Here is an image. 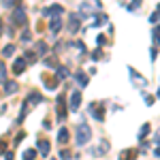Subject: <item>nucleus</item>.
I'll return each mask as SVG.
<instances>
[{"label": "nucleus", "instance_id": "obj_18", "mask_svg": "<svg viewBox=\"0 0 160 160\" xmlns=\"http://www.w3.org/2000/svg\"><path fill=\"white\" fill-rule=\"evenodd\" d=\"M139 7H141V0H135V2H130V4H128V11H137Z\"/></svg>", "mask_w": 160, "mask_h": 160}, {"label": "nucleus", "instance_id": "obj_4", "mask_svg": "<svg viewBox=\"0 0 160 160\" xmlns=\"http://www.w3.org/2000/svg\"><path fill=\"white\" fill-rule=\"evenodd\" d=\"M24 68H26V60H24V58H17L15 64H13V73H15V75H22V73H24Z\"/></svg>", "mask_w": 160, "mask_h": 160}, {"label": "nucleus", "instance_id": "obj_27", "mask_svg": "<svg viewBox=\"0 0 160 160\" xmlns=\"http://www.w3.org/2000/svg\"><path fill=\"white\" fill-rule=\"evenodd\" d=\"M4 149H7V145H4V141H0V154H4Z\"/></svg>", "mask_w": 160, "mask_h": 160}, {"label": "nucleus", "instance_id": "obj_24", "mask_svg": "<svg viewBox=\"0 0 160 160\" xmlns=\"http://www.w3.org/2000/svg\"><path fill=\"white\" fill-rule=\"evenodd\" d=\"M24 60H26V62H32V64H34V62H37V58H34V53H26Z\"/></svg>", "mask_w": 160, "mask_h": 160}, {"label": "nucleus", "instance_id": "obj_17", "mask_svg": "<svg viewBox=\"0 0 160 160\" xmlns=\"http://www.w3.org/2000/svg\"><path fill=\"white\" fill-rule=\"evenodd\" d=\"M2 53H4V56H13V53H15V47H13V45H7V47L2 49Z\"/></svg>", "mask_w": 160, "mask_h": 160}, {"label": "nucleus", "instance_id": "obj_26", "mask_svg": "<svg viewBox=\"0 0 160 160\" xmlns=\"http://www.w3.org/2000/svg\"><path fill=\"white\" fill-rule=\"evenodd\" d=\"M156 56H158V51H156V47H154V49L149 51V58H152V60H156Z\"/></svg>", "mask_w": 160, "mask_h": 160}, {"label": "nucleus", "instance_id": "obj_13", "mask_svg": "<svg viewBox=\"0 0 160 160\" xmlns=\"http://www.w3.org/2000/svg\"><path fill=\"white\" fill-rule=\"evenodd\" d=\"M60 28H62V22L58 19V17H53V22H51V30H53V32H58Z\"/></svg>", "mask_w": 160, "mask_h": 160}, {"label": "nucleus", "instance_id": "obj_19", "mask_svg": "<svg viewBox=\"0 0 160 160\" xmlns=\"http://www.w3.org/2000/svg\"><path fill=\"white\" fill-rule=\"evenodd\" d=\"M4 75H7V66L4 62H0V81H4Z\"/></svg>", "mask_w": 160, "mask_h": 160}, {"label": "nucleus", "instance_id": "obj_28", "mask_svg": "<svg viewBox=\"0 0 160 160\" xmlns=\"http://www.w3.org/2000/svg\"><path fill=\"white\" fill-rule=\"evenodd\" d=\"M0 34H2V24H0Z\"/></svg>", "mask_w": 160, "mask_h": 160}, {"label": "nucleus", "instance_id": "obj_25", "mask_svg": "<svg viewBox=\"0 0 160 160\" xmlns=\"http://www.w3.org/2000/svg\"><path fill=\"white\" fill-rule=\"evenodd\" d=\"M2 4H4V7H9V9H11V7H15V0H2Z\"/></svg>", "mask_w": 160, "mask_h": 160}, {"label": "nucleus", "instance_id": "obj_6", "mask_svg": "<svg viewBox=\"0 0 160 160\" xmlns=\"http://www.w3.org/2000/svg\"><path fill=\"white\" fill-rule=\"evenodd\" d=\"M49 149H51L49 141H38V152H41L43 156H49Z\"/></svg>", "mask_w": 160, "mask_h": 160}, {"label": "nucleus", "instance_id": "obj_7", "mask_svg": "<svg viewBox=\"0 0 160 160\" xmlns=\"http://www.w3.org/2000/svg\"><path fill=\"white\" fill-rule=\"evenodd\" d=\"M17 92V83L15 81H4V94H15Z\"/></svg>", "mask_w": 160, "mask_h": 160}, {"label": "nucleus", "instance_id": "obj_21", "mask_svg": "<svg viewBox=\"0 0 160 160\" xmlns=\"http://www.w3.org/2000/svg\"><path fill=\"white\" fill-rule=\"evenodd\" d=\"M77 81H79L81 86H86V83H88V77H86L83 73H79V75H77Z\"/></svg>", "mask_w": 160, "mask_h": 160}, {"label": "nucleus", "instance_id": "obj_22", "mask_svg": "<svg viewBox=\"0 0 160 160\" xmlns=\"http://www.w3.org/2000/svg\"><path fill=\"white\" fill-rule=\"evenodd\" d=\"M152 38H154V45L158 43V26H154V32H152Z\"/></svg>", "mask_w": 160, "mask_h": 160}, {"label": "nucleus", "instance_id": "obj_15", "mask_svg": "<svg viewBox=\"0 0 160 160\" xmlns=\"http://www.w3.org/2000/svg\"><path fill=\"white\" fill-rule=\"evenodd\" d=\"M148 132H149V124H143V126H141V130H139V139H143Z\"/></svg>", "mask_w": 160, "mask_h": 160}, {"label": "nucleus", "instance_id": "obj_1", "mask_svg": "<svg viewBox=\"0 0 160 160\" xmlns=\"http://www.w3.org/2000/svg\"><path fill=\"white\" fill-rule=\"evenodd\" d=\"M90 137H92L90 126H88V124H79V126H77V143H79V145H83V143L90 141Z\"/></svg>", "mask_w": 160, "mask_h": 160}, {"label": "nucleus", "instance_id": "obj_14", "mask_svg": "<svg viewBox=\"0 0 160 160\" xmlns=\"http://www.w3.org/2000/svg\"><path fill=\"white\" fill-rule=\"evenodd\" d=\"M68 77V71L64 66H58V79H66Z\"/></svg>", "mask_w": 160, "mask_h": 160}, {"label": "nucleus", "instance_id": "obj_8", "mask_svg": "<svg viewBox=\"0 0 160 160\" xmlns=\"http://www.w3.org/2000/svg\"><path fill=\"white\" fill-rule=\"evenodd\" d=\"M68 141V130L66 128H60V132H58V143H66Z\"/></svg>", "mask_w": 160, "mask_h": 160}, {"label": "nucleus", "instance_id": "obj_10", "mask_svg": "<svg viewBox=\"0 0 160 160\" xmlns=\"http://www.w3.org/2000/svg\"><path fill=\"white\" fill-rule=\"evenodd\" d=\"M58 120H64V98H58Z\"/></svg>", "mask_w": 160, "mask_h": 160}, {"label": "nucleus", "instance_id": "obj_3", "mask_svg": "<svg viewBox=\"0 0 160 160\" xmlns=\"http://www.w3.org/2000/svg\"><path fill=\"white\" fill-rule=\"evenodd\" d=\"M79 30V15H71L68 17V32H77Z\"/></svg>", "mask_w": 160, "mask_h": 160}, {"label": "nucleus", "instance_id": "obj_5", "mask_svg": "<svg viewBox=\"0 0 160 160\" xmlns=\"http://www.w3.org/2000/svg\"><path fill=\"white\" fill-rule=\"evenodd\" d=\"M81 105V92H73L71 94V109H79Z\"/></svg>", "mask_w": 160, "mask_h": 160}, {"label": "nucleus", "instance_id": "obj_20", "mask_svg": "<svg viewBox=\"0 0 160 160\" xmlns=\"http://www.w3.org/2000/svg\"><path fill=\"white\" fill-rule=\"evenodd\" d=\"M30 38H32V34H30V30H24V32H22V41H24V43H28Z\"/></svg>", "mask_w": 160, "mask_h": 160}, {"label": "nucleus", "instance_id": "obj_2", "mask_svg": "<svg viewBox=\"0 0 160 160\" xmlns=\"http://www.w3.org/2000/svg\"><path fill=\"white\" fill-rule=\"evenodd\" d=\"M13 22L17 26H24L28 19H26V11H24V7H15V11H13Z\"/></svg>", "mask_w": 160, "mask_h": 160}, {"label": "nucleus", "instance_id": "obj_11", "mask_svg": "<svg viewBox=\"0 0 160 160\" xmlns=\"http://www.w3.org/2000/svg\"><path fill=\"white\" fill-rule=\"evenodd\" d=\"M37 158V149H26L24 152V160H34Z\"/></svg>", "mask_w": 160, "mask_h": 160}, {"label": "nucleus", "instance_id": "obj_16", "mask_svg": "<svg viewBox=\"0 0 160 160\" xmlns=\"http://www.w3.org/2000/svg\"><path fill=\"white\" fill-rule=\"evenodd\" d=\"M158 17H160V11H158V9H156V11L152 13V17H149V22H152V24L156 26V24H158Z\"/></svg>", "mask_w": 160, "mask_h": 160}, {"label": "nucleus", "instance_id": "obj_23", "mask_svg": "<svg viewBox=\"0 0 160 160\" xmlns=\"http://www.w3.org/2000/svg\"><path fill=\"white\" fill-rule=\"evenodd\" d=\"M60 158L62 160H64V158L68 160V158H71V152H68V149H62V152H60Z\"/></svg>", "mask_w": 160, "mask_h": 160}, {"label": "nucleus", "instance_id": "obj_12", "mask_svg": "<svg viewBox=\"0 0 160 160\" xmlns=\"http://www.w3.org/2000/svg\"><path fill=\"white\" fill-rule=\"evenodd\" d=\"M135 156V149H124L122 152V160H132Z\"/></svg>", "mask_w": 160, "mask_h": 160}, {"label": "nucleus", "instance_id": "obj_9", "mask_svg": "<svg viewBox=\"0 0 160 160\" xmlns=\"http://www.w3.org/2000/svg\"><path fill=\"white\" fill-rule=\"evenodd\" d=\"M49 15H51V17H60V15H62V7H60V4H53V7L49 9Z\"/></svg>", "mask_w": 160, "mask_h": 160}]
</instances>
